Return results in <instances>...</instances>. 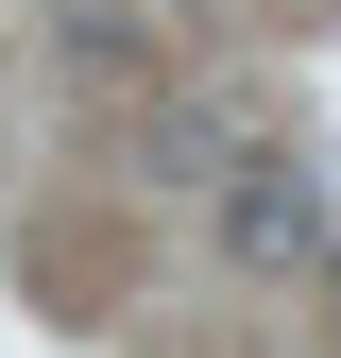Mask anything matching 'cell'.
<instances>
[{
	"mask_svg": "<svg viewBox=\"0 0 341 358\" xmlns=\"http://www.w3.org/2000/svg\"><path fill=\"white\" fill-rule=\"evenodd\" d=\"M222 256H239V273H290V256H341L324 239V188H307V171H239V188H222Z\"/></svg>",
	"mask_w": 341,
	"mask_h": 358,
	"instance_id": "obj_2",
	"label": "cell"
},
{
	"mask_svg": "<svg viewBox=\"0 0 341 358\" xmlns=\"http://www.w3.org/2000/svg\"><path fill=\"white\" fill-rule=\"evenodd\" d=\"M324 307H341V256H324Z\"/></svg>",
	"mask_w": 341,
	"mask_h": 358,
	"instance_id": "obj_3",
	"label": "cell"
},
{
	"mask_svg": "<svg viewBox=\"0 0 341 358\" xmlns=\"http://www.w3.org/2000/svg\"><path fill=\"white\" fill-rule=\"evenodd\" d=\"M239 171H273L256 85H170L154 103V188H239Z\"/></svg>",
	"mask_w": 341,
	"mask_h": 358,
	"instance_id": "obj_1",
	"label": "cell"
}]
</instances>
